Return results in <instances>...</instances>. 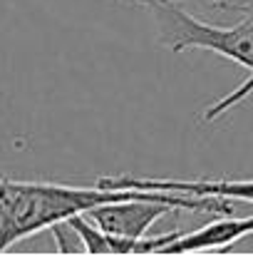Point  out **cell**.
<instances>
[{
  "instance_id": "cell-3",
  "label": "cell",
  "mask_w": 253,
  "mask_h": 256,
  "mask_svg": "<svg viewBox=\"0 0 253 256\" xmlns=\"http://www.w3.org/2000/svg\"><path fill=\"white\" fill-rule=\"evenodd\" d=\"M97 186L104 189H137V192H167L191 196H224L253 204V179H162V176H97Z\"/></svg>"
},
{
  "instance_id": "cell-4",
  "label": "cell",
  "mask_w": 253,
  "mask_h": 256,
  "mask_svg": "<svg viewBox=\"0 0 253 256\" xmlns=\"http://www.w3.org/2000/svg\"><path fill=\"white\" fill-rule=\"evenodd\" d=\"M253 234V216H224L196 232L176 234L162 254H191V252H226L241 239Z\"/></svg>"
},
{
  "instance_id": "cell-1",
  "label": "cell",
  "mask_w": 253,
  "mask_h": 256,
  "mask_svg": "<svg viewBox=\"0 0 253 256\" xmlns=\"http://www.w3.org/2000/svg\"><path fill=\"white\" fill-rule=\"evenodd\" d=\"M137 189H104L97 184L70 186L52 182H20L0 174V252L30 239L55 224L119 199L147 196Z\"/></svg>"
},
{
  "instance_id": "cell-2",
  "label": "cell",
  "mask_w": 253,
  "mask_h": 256,
  "mask_svg": "<svg viewBox=\"0 0 253 256\" xmlns=\"http://www.w3.org/2000/svg\"><path fill=\"white\" fill-rule=\"evenodd\" d=\"M142 5L149 8L154 25H157V38L169 50H174V52L209 50V52H216L251 72V78L236 92L226 94L224 100H219L201 114L204 122L219 120L224 112L236 107L241 100H246L253 92V8L241 20H236L231 25H216V22H206V20L186 12L184 8H179L169 0H147Z\"/></svg>"
}]
</instances>
